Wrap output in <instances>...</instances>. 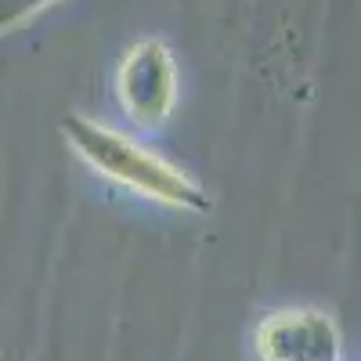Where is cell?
Returning <instances> with one entry per match:
<instances>
[{"label":"cell","mask_w":361,"mask_h":361,"mask_svg":"<svg viewBox=\"0 0 361 361\" xmlns=\"http://www.w3.org/2000/svg\"><path fill=\"white\" fill-rule=\"evenodd\" d=\"M264 361H333L336 336L333 329L307 314H282L279 322L264 325L260 333Z\"/></svg>","instance_id":"obj_1"}]
</instances>
